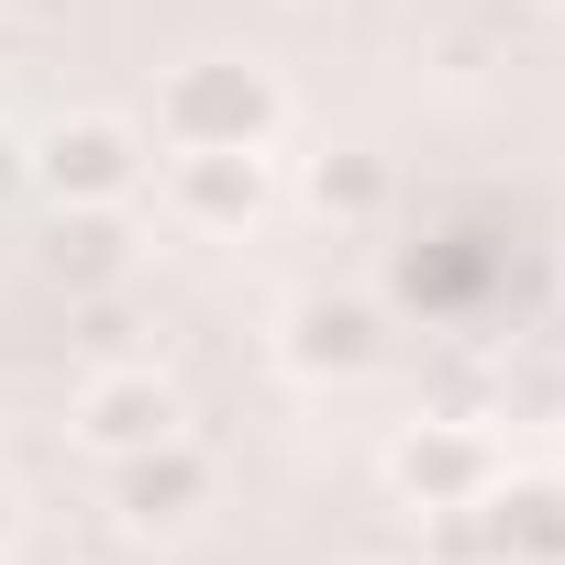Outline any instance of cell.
Wrapping results in <instances>:
<instances>
[{"instance_id": "1", "label": "cell", "mask_w": 565, "mask_h": 565, "mask_svg": "<svg viewBox=\"0 0 565 565\" xmlns=\"http://www.w3.org/2000/svg\"><path fill=\"white\" fill-rule=\"evenodd\" d=\"M289 100L255 56H189L156 78V145L167 156H233V145H277Z\"/></svg>"}, {"instance_id": "2", "label": "cell", "mask_w": 565, "mask_h": 565, "mask_svg": "<svg viewBox=\"0 0 565 565\" xmlns=\"http://www.w3.org/2000/svg\"><path fill=\"white\" fill-rule=\"evenodd\" d=\"M34 189L56 211H122L145 189V134L122 111H67L45 145H34Z\"/></svg>"}, {"instance_id": "3", "label": "cell", "mask_w": 565, "mask_h": 565, "mask_svg": "<svg viewBox=\"0 0 565 565\" xmlns=\"http://www.w3.org/2000/svg\"><path fill=\"white\" fill-rule=\"evenodd\" d=\"M277 355H289V377H311V388H355V377L388 355V322H377V300H355V289H311L289 322H277Z\"/></svg>"}, {"instance_id": "4", "label": "cell", "mask_w": 565, "mask_h": 565, "mask_svg": "<svg viewBox=\"0 0 565 565\" xmlns=\"http://www.w3.org/2000/svg\"><path fill=\"white\" fill-rule=\"evenodd\" d=\"M277 200V167L266 145H233V156H167V211L189 233H255Z\"/></svg>"}, {"instance_id": "5", "label": "cell", "mask_w": 565, "mask_h": 565, "mask_svg": "<svg viewBox=\"0 0 565 565\" xmlns=\"http://www.w3.org/2000/svg\"><path fill=\"white\" fill-rule=\"evenodd\" d=\"M388 488H399L411 510L488 499V488H499V444H488L477 422H422V433H399V444H388Z\"/></svg>"}, {"instance_id": "6", "label": "cell", "mask_w": 565, "mask_h": 565, "mask_svg": "<svg viewBox=\"0 0 565 565\" xmlns=\"http://www.w3.org/2000/svg\"><path fill=\"white\" fill-rule=\"evenodd\" d=\"M111 510H122L134 532H189V521L211 510V455H200L189 433H167V444H145V455H111Z\"/></svg>"}, {"instance_id": "7", "label": "cell", "mask_w": 565, "mask_h": 565, "mask_svg": "<svg viewBox=\"0 0 565 565\" xmlns=\"http://www.w3.org/2000/svg\"><path fill=\"white\" fill-rule=\"evenodd\" d=\"M178 433V388L156 377V366H100L89 388H78V444L111 466V455H145V444H167Z\"/></svg>"}, {"instance_id": "8", "label": "cell", "mask_w": 565, "mask_h": 565, "mask_svg": "<svg viewBox=\"0 0 565 565\" xmlns=\"http://www.w3.org/2000/svg\"><path fill=\"white\" fill-rule=\"evenodd\" d=\"M488 543H499V565H565V477H499Z\"/></svg>"}, {"instance_id": "9", "label": "cell", "mask_w": 565, "mask_h": 565, "mask_svg": "<svg viewBox=\"0 0 565 565\" xmlns=\"http://www.w3.org/2000/svg\"><path fill=\"white\" fill-rule=\"evenodd\" d=\"M300 200H311L322 222H377V211H388V156H377V145H322V156L300 167Z\"/></svg>"}, {"instance_id": "10", "label": "cell", "mask_w": 565, "mask_h": 565, "mask_svg": "<svg viewBox=\"0 0 565 565\" xmlns=\"http://www.w3.org/2000/svg\"><path fill=\"white\" fill-rule=\"evenodd\" d=\"M45 266L67 277V289H111V277H122V222H111V211H56Z\"/></svg>"}, {"instance_id": "11", "label": "cell", "mask_w": 565, "mask_h": 565, "mask_svg": "<svg viewBox=\"0 0 565 565\" xmlns=\"http://www.w3.org/2000/svg\"><path fill=\"white\" fill-rule=\"evenodd\" d=\"M422 565H499V543H488V499H444V510H422Z\"/></svg>"}, {"instance_id": "12", "label": "cell", "mask_w": 565, "mask_h": 565, "mask_svg": "<svg viewBox=\"0 0 565 565\" xmlns=\"http://www.w3.org/2000/svg\"><path fill=\"white\" fill-rule=\"evenodd\" d=\"M0 543H12V488H0Z\"/></svg>"}]
</instances>
